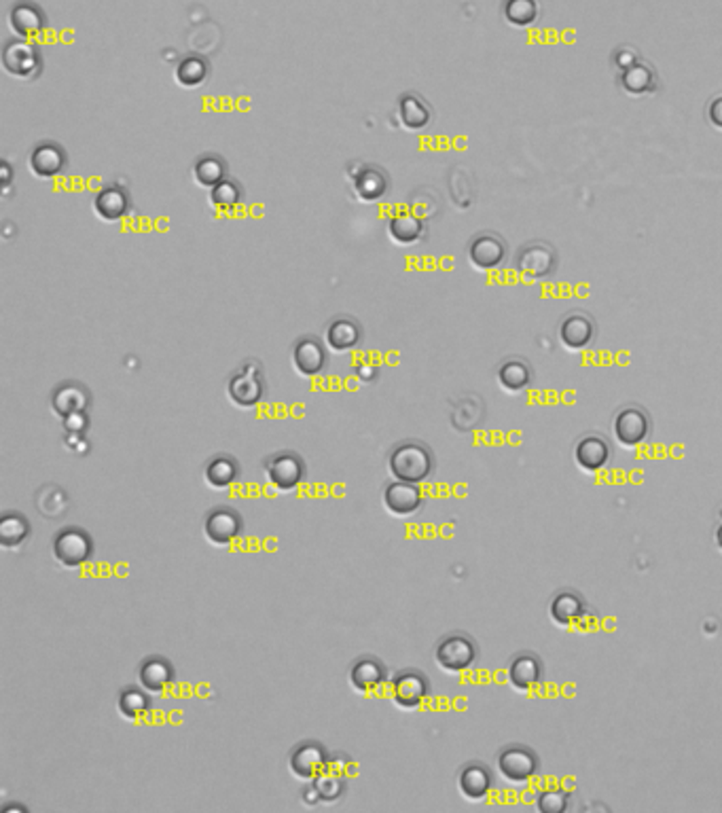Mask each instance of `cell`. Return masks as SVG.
I'll return each instance as SVG.
<instances>
[{
	"label": "cell",
	"instance_id": "cell-10",
	"mask_svg": "<svg viewBox=\"0 0 722 813\" xmlns=\"http://www.w3.org/2000/svg\"><path fill=\"white\" fill-rule=\"evenodd\" d=\"M496 765H498L500 776L511 784L530 782L540 769L538 754L530 750L527 746L519 744L502 748L498 752V758H496Z\"/></svg>",
	"mask_w": 722,
	"mask_h": 813
},
{
	"label": "cell",
	"instance_id": "cell-8",
	"mask_svg": "<svg viewBox=\"0 0 722 813\" xmlns=\"http://www.w3.org/2000/svg\"><path fill=\"white\" fill-rule=\"evenodd\" d=\"M331 757L322 741L303 739L288 752V769L301 782H314L322 771L328 769Z\"/></svg>",
	"mask_w": 722,
	"mask_h": 813
},
{
	"label": "cell",
	"instance_id": "cell-30",
	"mask_svg": "<svg viewBox=\"0 0 722 813\" xmlns=\"http://www.w3.org/2000/svg\"><path fill=\"white\" fill-rule=\"evenodd\" d=\"M388 176L376 166H366L363 170L356 172V176L352 180L354 196L358 202L363 204H376L388 193Z\"/></svg>",
	"mask_w": 722,
	"mask_h": 813
},
{
	"label": "cell",
	"instance_id": "cell-31",
	"mask_svg": "<svg viewBox=\"0 0 722 813\" xmlns=\"http://www.w3.org/2000/svg\"><path fill=\"white\" fill-rule=\"evenodd\" d=\"M204 479L208 483V487L216 489V492H225L240 479V464H237L236 457L227 454L212 456L204 467Z\"/></svg>",
	"mask_w": 722,
	"mask_h": 813
},
{
	"label": "cell",
	"instance_id": "cell-5",
	"mask_svg": "<svg viewBox=\"0 0 722 813\" xmlns=\"http://www.w3.org/2000/svg\"><path fill=\"white\" fill-rule=\"evenodd\" d=\"M0 64H3L5 73L17 81H35L43 73L41 51L25 38L6 41L3 54H0Z\"/></svg>",
	"mask_w": 722,
	"mask_h": 813
},
{
	"label": "cell",
	"instance_id": "cell-22",
	"mask_svg": "<svg viewBox=\"0 0 722 813\" xmlns=\"http://www.w3.org/2000/svg\"><path fill=\"white\" fill-rule=\"evenodd\" d=\"M132 199L124 186L108 185L94 197V215L105 223H119L130 215Z\"/></svg>",
	"mask_w": 722,
	"mask_h": 813
},
{
	"label": "cell",
	"instance_id": "cell-16",
	"mask_svg": "<svg viewBox=\"0 0 722 813\" xmlns=\"http://www.w3.org/2000/svg\"><path fill=\"white\" fill-rule=\"evenodd\" d=\"M6 24H9L13 36L32 41V38L41 36L43 32L47 30L49 22L45 11L36 3H30V0H17V3L9 9Z\"/></svg>",
	"mask_w": 722,
	"mask_h": 813
},
{
	"label": "cell",
	"instance_id": "cell-40",
	"mask_svg": "<svg viewBox=\"0 0 722 813\" xmlns=\"http://www.w3.org/2000/svg\"><path fill=\"white\" fill-rule=\"evenodd\" d=\"M312 784L316 786V790H318L320 801L326 805L337 803L339 798L346 795V778H344V773H339V771H333V769L322 771Z\"/></svg>",
	"mask_w": 722,
	"mask_h": 813
},
{
	"label": "cell",
	"instance_id": "cell-12",
	"mask_svg": "<svg viewBox=\"0 0 722 813\" xmlns=\"http://www.w3.org/2000/svg\"><path fill=\"white\" fill-rule=\"evenodd\" d=\"M347 682L356 693L371 695L390 682V672L379 657L360 655L347 669Z\"/></svg>",
	"mask_w": 722,
	"mask_h": 813
},
{
	"label": "cell",
	"instance_id": "cell-37",
	"mask_svg": "<svg viewBox=\"0 0 722 813\" xmlns=\"http://www.w3.org/2000/svg\"><path fill=\"white\" fill-rule=\"evenodd\" d=\"M225 178H227V164H225L223 157L212 153L197 157L196 166H193V180H196L197 186L212 189V186L223 183Z\"/></svg>",
	"mask_w": 722,
	"mask_h": 813
},
{
	"label": "cell",
	"instance_id": "cell-36",
	"mask_svg": "<svg viewBox=\"0 0 722 813\" xmlns=\"http://www.w3.org/2000/svg\"><path fill=\"white\" fill-rule=\"evenodd\" d=\"M210 76V64L204 57L186 55L174 68V81L185 89H196L204 85Z\"/></svg>",
	"mask_w": 722,
	"mask_h": 813
},
{
	"label": "cell",
	"instance_id": "cell-13",
	"mask_svg": "<svg viewBox=\"0 0 722 813\" xmlns=\"http://www.w3.org/2000/svg\"><path fill=\"white\" fill-rule=\"evenodd\" d=\"M612 432L615 438L623 447L634 449L637 445H642L650 435V417L642 406L629 405L623 406L612 419Z\"/></svg>",
	"mask_w": 722,
	"mask_h": 813
},
{
	"label": "cell",
	"instance_id": "cell-29",
	"mask_svg": "<svg viewBox=\"0 0 722 813\" xmlns=\"http://www.w3.org/2000/svg\"><path fill=\"white\" fill-rule=\"evenodd\" d=\"M618 83H621V87L629 95H648L655 94L657 87H659V79H657L655 68L648 66V64L642 60H636L631 62L629 66L621 68Z\"/></svg>",
	"mask_w": 722,
	"mask_h": 813
},
{
	"label": "cell",
	"instance_id": "cell-11",
	"mask_svg": "<svg viewBox=\"0 0 722 813\" xmlns=\"http://www.w3.org/2000/svg\"><path fill=\"white\" fill-rule=\"evenodd\" d=\"M244 532L242 515L227 505L215 507L204 517V537L215 547H229Z\"/></svg>",
	"mask_w": 722,
	"mask_h": 813
},
{
	"label": "cell",
	"instance_id": "cell-39",
	"mask_svg": "<svg viewBox=\"0 0 722 813\" xmlns=\"http://www.w3.org/2000/svg\"><path fill=\"white\" fill-rule=\"evenodd\" d=\"M242 204V186L236 180L225 178L210 189V206L216 212H234Z\"/></svg>",
	"mask_w": 722,
	"mask_h": 813
},
{
	"label": "cell",
	"instance_id": "cell-20",
	"mask_svg": "<svg viewBox=\"0 0 722 813\" xmlns=\"http://www.w3.org/2000/svg\"><path fill=\"white\" fill-rule=\"evenodd\" d=\"M457 790L466 801H486L494 790V776L487 765L466 763L457 771Z\"/></svg>",
	"mask_w": 722,
	"mask_h": 813
},
{
	"label": "cell",
	"instance_id": "cell-27",
	"mask_svg": "<svg viewBox=\"0 0 722 813\" xmlns=\"http://www.w3.org/2000/svg\"><path fill=\"white\" fill-rule=\"evenodd\" d=\"M549 615L557 627H575L587 615V602L577 591L564 589L553 596Z\"/></svg>",
	"mask_w": 722,
	"mask_h": 813
},
{
	"label": "cell",
	"instance_id": "cell-14",
	"mask_svg": "<svg viewBox=\"0 0 722 813\" xmlns=\"http://www.w3.org/2000/svg\"><path fill=\"white\" fill-rule=\"evenodd\" d=\"M384 508L395 517H414L424 508V492L420 486L407 481H390L382 492Z\"/></svg>",
	"mask_w": 722,
	"mask_h": 813
},
{
	"label": "cell",
	"instance_id": "cell-1",
	"mask_svg": "<svg viewBox=\"0 0 722 813\" xmlns=\"http://www.w3.org/2000/svg\"><path fill=\"white\" fill-rule=\"evenodd\" d=\"M388 470L398 481L422 486L435 473V454L422 441H401L388 456Z\"/></svg>",
	"mask_w": 722,
	"mask_h": 813
},
{
	"label": "cell",
	"instance_id": "cell-7",
	"mask_svg": "<svg viewBox=\"0 0 722 813\" xmlns=\"http://www.w3.org/2000/svg\"><path fill=\"white\" fill-rule=\"evenodd\" d=\"M263 468H266L267 481L282 494L295 492L307 475L306 460L296 451L290 449L276 451V454L267 457Z\"/></svg>",
	"mask_w": 722,
	"mask_h": 813
},
{
	"label": "cell",
	"instance_id": "cell-15",
	"mask_svg": "<svg viewBox=\"0 0 722 813\" xmlns=\"http://www.w3.org/2000/svg\"><path fill=\"white\" fill-rule=\"evenodd\" d=\"M68 155L62 145L54 140H43L32 146L28 155V170L38 180H51L66 170Z\"/></svg>",
	"mask_w": 722,
	"mask_h": 813
},
{
	"label": "cell",
	"instance_id": "cell-4",
	"mask_svg": "<svg viewBox=\"0 0 722 813\" xmlns=\"http://www.w3.org/2000/svg\"><path fill=\"white\" fill-rule=\"evenodd\" d=\"M390 697L395 706L403 712H417L424 703L428 701L433 687H430L428 676L422 669L407 667L396 672L388 682Z\"/></svg>",
	"mask_w": 722,
	"mask_h": 813
},
{
	"label": "cell",
	"instance_id": "cell-38",
	"mask_svg": "<svg viewBox=\"0 0 722 813\" xmlns=\"http://www.w3.org/2000/svg\"><path fill=\"white\" fill-rule=\"evenodd\" d=\"M502 15L515 28H530L540 17L538 0H505Z\"/></svg>",
	"mask_w": 722,
	"mask_h": 813
},
{
	"label": "cell",
	"instance_id": "cell-35",
	"mask_svg": "<svg viewBox=\"0 0 722 813\" xmlns=\"http://www.w3.org/2000/svg\"><path fill=\"white\" fill-rule=\"evenodd\" d=\"M534 382V373L530 369V365L521 358H508L505 363L500 365L498 369V384L505 388L506 392H524L532 386Z\"/></svg>",
	"mask_w": 722,
	"mask_h": 813
},
{
	"label": "cell",
	"instance_id": "cell-9",
	"mask_svg": "<svg viewBox=\"0 0 722 813\" xmlns=\"http://www.w3.org/2000/svg\"><path fill=\"white\" fill-rule=\"evenodd\" d=\"M515 269L527 282L547 280L557 269L556 250L545 242H527L515 256Z\"/></svg>",
	"mask_w": 722,
	"mask_h": 813
},
{
	"label": "cell",
	"instance_id": "cell-32",
	"mask_svg": "<svg viewBox=\"0 0 722 813\" xmlns=\"http://www.w3.org/2000/svg\"><path fill=\"white\" fill-rule=\"evenodd\" d=\"M388 237L398 246H414V244L422 242L424 237V221L420 216L411 215V212H398L388 221Z\"/></svg>",
	"mask_w": 722,
	"mask_h": 813
},
{
	"label": "cell",
	"instance_id": "cell-43",
	"mask_svg": "<svg viewBox=\"0 0 722 813\" xmlns=\"http://www.w3.org/2000/svg\"><path fill=\"white\" fill-rule=\"evenodd\" d=\"M707 119H710V124L717 127V130L722 132V94L714 95L710 105H707Z\"/></svg>",
	"mask_w": 722,
	"mask_h": 813
},
{
	"label": "cell",
	"instance_id": "cell-17",
	"mask_svg": "<svg viewBox=\"0 0 722 813\" xmlns=\"http://www.w3.org/2000/svg\"><path fill=\"white\" fill-rule=\"evenodd\" d=\"M328 352L326 344L314 335L296 339L293 346V366L301 377H316L326 371Z\"/></svg>",
	"mask_w": 722,
	"mask_h": 813
},
{
	"label": "cell",
	"instance_id": "cell-44",
	"mask_svg": "<svg viewBox=\"0 0 722 813\" xmlns=\"http://www.w3.org/2000/svg\"><path fill=\"white\" fill-rule=\"evenodd\" d=\"M354 371H356V376L363 379V382H371V379L377 377V366L371 363H360Z\"/></svg>",
	"mask_w": 722,
	"mask_h": 813
},
{
	"label": "cell",
	"instance_id": "cell-26",
	"mask_svg": "<svg viewBox=\"0 0 722 813\" xmlns=\"http://www.w3.org/2000/svg\"><path fill=\"white\" fill-rule=\"evenodd\" d=\"M360 341H363V328H360V325L354 318L339 316V318H333L328 322L325 331V344L331 352L347 354L356 350Z\"/></svg>",
	"mask_w": 722,
	"mask_h": 813
},
{
	"label": "cell",
	"instance_id": "cell-18",
	"mask_svg": "<svg viewBox=\"0 0 722 813\" xmlns=\"http://www.w3.org/2000/svg\"><path fill=\"white\" fill-rule=\"evenodd\" d=\"M506 244L496 234H479L468 244V263L476 271H496L506 261Z\"/></svg>",
	"mask_w": 722,
	"mask_h": 813
},
{
	"label": "cell",
	"instance_id": "cell-23",
	"mask_svg": "<svg viewBox=\"0 0 722 813\" xmlns=\"http://www.w3.org/2000/svg\"><path fill=\"white\" fill-rule=\"evenodd\" d=\"M596 339V325L583 312H572L559 325V341L566 350L583 352Z\"/></svg>",
	"mask_w": 722,
	"mask_h": 813
},
{
	"label": "cell",
	"instance_id": "cell-46",
	"mask_svg": "<svg viewBox=\"0 0 722 813\" xmlns=\"http://www.w3.org/2000/svg\"><path fill=\"white\" fill-rule=\"evenodd\" d=\"M714 538H717V547L722 551V524L717 527V537Z\"/></svg>",
	"mask_w": 722,
	"mask_h": 813
},
{
	"label": "cell",
	"instance_id": "cell-28",
	"mask_svg": "<svg viewBox=\"0 0 722 813\" xmlns=\"http://www.w3.org/2000/svg\"><path fill=\"white\" fill-rule=\"evenodd\" d=\"M398 121L407 132H424L433 124V111H430L428 102L414 92L403 94L398 98Z\"/></svg>",
	"mask_w": 722,
	"mask_h": 813
},
{
	"label": "cell",
	"instance_id": "cell-25",
	"mask_svg": "<svg viewBox=\"0 0 722 813\" xmlns=\"http://www.w3.org/2000/svg\"><path fill=\"white\" fill-rule=\"evenodd\" d=\"M92 396H89L87 386L79 382H64L51 392V409L57 417L66 419L75 413H85Z\"/></svg>",
	"mask_w": 722,
	"mask_h": 813
},
{
	"label": "cell",
	"instance_id": "cell-45",
	"mask_svg": "<svg viewBox=\"0 0 722 813\" xmlns=\"http://www.w3.org/2000/svg\"><path fill=\"white\" fill-rule=\"evenodd\" d=\"M0 167H3V174H5V180H3V185H5V186H9V178H11V167H9V164H6V161H3V164H0Z\"/></svg>",
	"mask_w": 722,
	"mask_h": 813
},
{
	"label": "cell",
	"instance_id": "cell-24",
	"mask_svg": "<svg viewBox=\"0 0 722 813\" xmlns=\"http://www.w3.org/2000/svg\"><path fill=\"white\" fill-rule=\"evenodd\" d=\"M612 457V449L608 441L599 435H587L580 438L575 447V460L578 468L587 475H596L599 470L608 467Z\"/></svg>",
	"mask_w": 722,
	"mask_h": 813
},
{
	"label": "cell",
	"instance_id": "cell-41",
	"mask_svg": "<svg viewBox=\"0 0 722 813\" xmlns=\"http://www.w3.org/2000/svg\"><path fill=\"white\" fill-rule=\"evenodd\" d=\"M570 795L562 788H545L536 797V809L540 813H562L568 809Z\"/></svg>",
	"mask_w": 722,
	"mask_h": 813
},
{
	"label": "cell",
	"instance_id": "cell-2",
	"mask_svg": "<svg viewBox=\"0 0 722 813\" xmlns=\"http://www.w3.org/2000/svg\"><path fill=\"white\" fill-rule=\"evenodd\" d=\"M94 551L95 545L92 534L79 526L60 527L55 532L54 540H51L54 559L62 567H66V570H79V567L89 564L94 557Z\"/></svg>",
	"mask_w": 722,
	"mask_h": 813
},
{
	"label": "cell",
	"instance_id": "cell-34",
	"mask_svg": "<svg viewBox=\"0 0 722 813\" xmlns=\"http://www.w3.org/2000/svg\"><path fill=\"white\" fill-rule=\"evenodd\" d=\"M30 534H32L30 521L24 513L17 511L3 513V517H0V545H3V548L15 551V548L24 547V542L30 538Z\"/></svg>",
	"mask_w": 722,
	"mask_h": 813
},
{
	"label": "cell",
	"instance_id": "cell-3",
	"mask_svg": "<svg viewBox=\"0 0 722 813\" xmlns=\"http://www.w3.org/2000/svg\"><path fill=\"white\" fill-rule=\"evenodd\" d=\"M479 659V648L476 642L464 631H454V634L443 636L435 647V661L445 674L460 676L468 672Z\"/></svg>",
	"mask_w": 722,
	"mask_h": 813
},
{
	"label": "cell",
	"instance_id": "cell-6",
	"mask_svg": "<svg viewBox=\"0 0 722 813\" xmlns=\"http://www.w3.org/2000/svg\"><path fill=\"white\" fill-rule=\"evenodd\" d=\"M227 396L240 409H253L266 396V377L263 369L255 360H246L234 376L229 377Z\"/></svg>",
	"mask_w": 722,
	"mask_h": 813
},
{
	"label": "cell",
	"instance_id": "cell-42",
	"mask_svg": "<svg viewBox=\"0 0 722 813\" xmlns=\"http://www.w3.org/2000/svg\"><path fill=\"white\" fill-rule=\"evenodd\" d=\"M64 428H66L68 432H73V435H83V432H87V428H89L87 411L85 413H75V416H70V417L64 419Z\"/></svg>",
	"mask_w": 722,
	"mask_h": 813
},
{
	"label": "cell",
	"instance_id": "cell-21",
	"mask_svg": "<svg viewBox=\"0 0 722 813\" xmlns=\"http://www.w3.org/2000/svg\"><path fill=\"white\" fill-rule=\"evenodd\" d=\"M508 682L515 690H521V693H530L543 682L545 678V666L540 661L538 655L534 653H519L515 655L511 663H508Z\"/></svg>",
	"mask_w": 722,
	"mask_h": 813
},
{
	"label": "cell",
	"instance_id": "cell-33",
	"mask_svg": "<svg viewBox=\"0 0 722 813\" xmlns=\"http://www.w3.org/2000/svg\"><path fill=\"white\" fill-rule=\"evenodd\" d=\"M153 708V695L148 693L146 688H143L138 684H130V687L121 688V693L117 697V712L124 716L125 720H138L143 718L145 714L151 712Z\"/></svg>",
	"mask_w": 722,
	"mask_h": 813
},
{
	"label": "cell",
	"instance_id": "cell-19",
	"mask_svg": "<svg viewBox=\"0 0 722 813\" xmlns=\"http://www.w3.org/2000/svg\"><path fill=\"white\" fill-rule=\"evenodd\" d=\"M136 676L140 687L146 688L153 697H159L176 680V669H174L172 661L165 659V657L148 655L138 663Z\"/></svg>",
	"mask_w": 722,
	"mask_h": 813
}]
</instances>
